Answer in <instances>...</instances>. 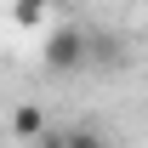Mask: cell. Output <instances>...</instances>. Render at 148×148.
Listing matches in <instances>:
<instances>
[{
    "instance_id": "3957f363",
    "label": "cell",
    "mask_w": 148,
    "mask_h": 148,
    "mask_svg": "<svg viewBox=\"0 0 148 148\" xmlns=\"http://www.w3.org/2000/svg\"><path fill=\"white\" fill-rule=\"evenodd\" d=\"M12 137H17V143H40V137H46V114H40L34 103H17V108H12Z\"/></svg>"
},
{
    "instance_id": "7a4b0ae2",
    "label": "cell",
    "mask_w": 148,
    "mask_h": 148,
    "mask_svg": "<svg viewBox=\"0 0 148 148\" xmlns=\"http://www.w3.org/2000/svg\"><path fill=\"white\" fill-rule=\"evenodd\" d=\"M40 148H108V137L91 131V125H69V131H46Z\"/></svg>"
},
{
    "instance_id": "277c9868",
    "label": "cell",
    "mask_w": 148,
    "mask_h": 148,
    "mask_svg": "<svg viewBox=\"0 0 148 148\" xmlns=\"http://www.w3.org/2000/svg\"><path fill=\"white\" fill-rule=\"evenodd\" d=\"M91 63H97V69H125V40L91 34Z\"/></svg>"
},
{
    "instance_id": "6da1fadb",
    "label": "cell",
    "mask_w": 148,
    "mask_h": 148,
    "mask_svg": "<svg viewBox=\"0 0 148 148\" xmlns=\"http://www.w3.org/2000/svg\"><path fill=\"white\" fill-rule=\"evenodd\" d=\"M40 63H46V74H80V69H91V34L74 29V23L51 29L46 46H40Z\"/></svg>"
},
{
    "instance_id": "5b68a950",
    "label": "cell",
    "mask_w": 148,
    "mask_h": 148,
    "mask_svg": "<svg viewBox=\"0 0 148 148\" xmlns=\"http://www.w3.org/2000/svg\"><path fill=\"white\" fill-rule=\"evenodd\" d=\"M46 6H51V0H12V17L29 29V23H40V17H46Z\"/></svg>"
}]
</instances>
